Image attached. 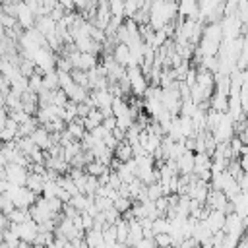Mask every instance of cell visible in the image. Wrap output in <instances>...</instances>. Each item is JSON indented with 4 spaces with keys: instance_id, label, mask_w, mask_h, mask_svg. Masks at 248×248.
<instances>
[{
    "instance_id": "1",
    "label": "cell",
    "mask_w": 248,
    "mask_h": 248,
    "mask_svg": "<svg viewBox=\"0 0 248 248\" xmlns=\"http://www.w3.org/2000/svg\"><path fill=\"white\" fill-rule=\"evenodd\" d=\"M176 0H153L149 4V12H147V23L149 27L155 31V29H161L163 25L170 23L176 16Z\"/></svg>"
},
{
    "instance_id": "2",
    "label": "cell",
    "mask_w": 248,
    "mask_h": 248,
    "mask_svg": "<svg viewBox=\"0 0 248 248\" xmlns=\"http://www.w3.org/2000/svg\"><path fill=\"white\" fill-rule=\"evenodd\" d=\"M4 196L12 200L14 207H21V209H27L29 205H33V203H35V198H37L29 188H25V186H16V184H8Z\"/></svg>"
},
{
    "instance_id": "3",
    "label": "cell",
    "mask_w": 248,
    "mask_h": 248,
    "mask_svg": "<svg viewBox=\"0 0 248 248\" xmlns=\"http://www.w3.org/2000/svg\"><path fill=\"white\" fill-rule=\"evenodd\" d=\"M126 76H128V81H130V93H134V97H141L143 91L147 89L149 81L141 74L140 66H128L126 68Z\"/></svg>"
},
{
    "instance_id": "4",
    "label": "cell",
    "mask_w": 248,
    "mask_h": 248,
    "mask_svg": "<svg viewBox=\"0 0 248 248\" xmlns=\"http://www.w3.org/2000/svg\"><path fill=\"white\" fill-rule=\"evenodd\" d=\"M10 229L12 231H16V234L19 236V240L21 242H27V244H31L33 242V238H35V234H37V223L29 217V219H25V221H21V223H10Z\"/></svg>"
},
{
    "instance_id": "5",
    "label": "cell",
    "mask_w": 248,
    "mask_h": 248,
    "mask_svg": "<svg viewBox=\"0 0 248 248\" xmlns=\"http://www.w3.org/2000/svg\"><path fill=\"white\" fill-rule=\"evenodd\" d=\"M244 225H246V221L240 219L234 211L232 213H227L225 215V223H223V232L229 234V236H232V238H238L244 232Z\"/></svg>"
},
{
    "instance_id": "6",
    "label": "cell",
    "mask_w": 248,
    "mask_h": 248,
    "mask_svg": "<svg viewBox=\"0 0 248 248\" xmlns=\"http://www.w3.org/2000/svg\"><path fill=\"white\" fill-rule=\"evenodd\" d=\"M16 21H17L19 29H23V31L35 25V14L31 12V8L23 0L16 4Z\"/></svg>"
},
{
    "instance_id": "7",
    "label": "cell",
    "mask_w": 248,
    "mask_h": 248,
    "mask_svg": "<svg viewBox=\"0 0 248 248\" xmlns=\"http://www.w3.org/2000/svg\"><path fill=\"white\" fill-rule=\"evenodd\" d=\"M6 169V180L10 184H16V186H25V180H27V169L25 167H19V165H14V163H6L4 165Z\"/></svg>"
},
{
    "instance_id": "8",
    "label": "cell",
    "mask_w": 248,
    "mask_h": 248,
    "mask_svg": "<svg viewBox=\"0 0 248 248\" xmlns=\"http://www.w3.org/2000/svg\"><path fill=\"white\" fill-rule=\"evenodd\" d=\"M33 27L37 31H41L45 39H48V37H52L56 33V21L50 16H39V17H35V25Z\"/></svg>"
},
{
    "instance_id": "9",
    "label": "cell",
    "mask_w": 248,
    "mask_h": 248,
    "mask_svg": "<svg viewBox=\"0 0 248 248\" xmlns=\"http://www.w3.org/2000/svg\"><path fill=\"white\" fill-rule=\"evenodd\" d=\"M29 138H31V141H33L39 149H43V151H46V149L52 145V141H50V134H48L43 126H37V128L29 134Z\"/></svg>"
},
{
    "instance_id": "10",
    "label": "cell",
    "mask_w": 248,
    "mask_h": 248,
    "mask_svg": "<svg viewBox=\"0 0 248 248\" xmlns=\"http://www.w3.org/2000/svg\"><path fill=\"white\" fill-rule=\"evenodd\" d=\"M176 12L182 17H190V19H198V0H180L176 2Z\"/></svg>"
},
{
    "instance_id": "11",
    "label": "cell",
    "mask_w": 248,
    "mask_h": 248,
    "mask_svg": "<svg viewBox=\"0 0 248 248\" xmlns=\"http://www.w3.org/2000/svg\"><path fill=\"white\" fill-rule=\"evenodd\" d=\"M62 91L66 93L68 101H74V103H83L87 99V93H89V89H85V87H81V85H78L74 81L68 87H64Z\"/></svg>"
},
{
    "instance_id": "12",
    "label": "cell",
    "mask_w": 248,
    "mask_h": 248,
    "mask_svg": "<svg viewBox=\"0 0 248 248\" xmlns=\"http://www.w3.org/2000/svg\"><path fill=\"white\" fill-rule=\"evenodd\" d=\"M176 170H178V174H190L192 170H194V151H184L176 161Z\"/></svg>"
},
{
    "instance_id": "13",
    "label": "cell",
    "mask_w": 248,
    "mask_h": 248,
    "mask_svg": "<svg viewBox=\"0 0 248 248\" xmlns=\"http://www.w3.org/2000/svg\"><path fill=\"white\" fill-rule=\"evenodd\" d=\"M203 223L207 225V229H209L211 232L221 231V229H223V223H225V213H223L221 209H211V211L207 213V217L203 219Z\"/></svg>"
},
{
    "instance_id": "14",
    "label": "cell",
    "mask_w": 248,
    "mask_h": 248,
    "mask_svg": "<svg viewBox=\"0 0 248 248\" xmlns=\"http://www.w3.org/2000/svg\"><path fill=\"white\" fill-rule=\"evenodd\" d=\"M110 56H112V60L116 62V64H120V66H128V62H130V50H128V46L124 45V43H116L114 46H112V52H110Z\"/></svg>"
},
{
    "instance_id": "15",
    "label": "cell",
    "mask_w": 248,
    "mask_h": 248,
    "mask_svg": "<svg viewBox=\"0 0 248 248\" xmlns=\"http://www.w3.org/2000/svg\"><path fill=\"white\" fill-rule=\"evenodd\" d=\"M43 184H45L43 174H37V172H27L25 188H29V190H31L35 196H41V192H43Z\"/></svg>"
},
{
    "instance_id": "16",
    "label": "cell",
    "mask_w": 248,
    "mask_h": 248,
    "mask_svg": "<svg viewBox=\"0 0 248 248\" xmlns=\"http://www.w3.org/2000/svg\"><path fill=\"white\" fill-rule=\"evenodd\" d=\"M209 107H211L213 110L227 112V108H229V97L223 95V93H217V91H215V93L209 97Z\"/></svg>"
},
{
    "instance_id": "17",
    "label": "cell",
    "mask_w": 248,
    "mask_h": 248,
    "mask_svg": "<svg viewBox=\"0 0 248 248\" xmlns=\"http://www.w3.org/2000/svg\"><path fill=\"white\" fill-rule=\"evenodd\" d=\"M66 130H68V134L76 140V141H79L81 138H83V134L87 132L85 128H83V124H81V118H74L72 122H66Z\"/></svg>"
},
{
    "instance_id": "18",
    "label": "cell",
    "mask_w": 248,
    "mask_h": 248,
    "mask_svg": "<svg viewBox=\"0 0 248 248\" xmlns=\"http://www.w3.org/2000/svg\"><path fill=\"white\" fill-rule=\"evenodd\" d=\"M112 157L120 159L122 163L128 161V159H132V157H134V153H132V145H130L128 141H118L116 147L112 149Z\"/></svg>"
},
{
    "instance_id": "19",
    "label": "cell",
    "mask_w": 248,
    "mask_h": 248,
    "mask_svg": "<svg viewBox=\"0 0 248 248\" xmlns=\"http://www.w3.org/2000/svg\"><path fill=\"white\" fill-rule=\"evenodd\" d=\"M203 169H211V155L205 153V151L194 153V170L192 172H198V170H203Z\"/></svg>"
},
{
    "instance_id": "20",
    "label": "cell",
    "mask_w": 248,
    "mask_h": 248,
    "mask_svg": "<svg viewBox=\"0 0 248 248\" xmlns=\"http://www.w3.org/2000/svg\"><path fill=\"white\" fill-rule=\"evenodd\" d=\"M91 202H93V198H89V196H85V194L78 192L76 196H72V198H70V202H68V203H70L72 207H76V209L81 213V211H85V207H87Z\"/></svg>"
},
{
    "instance_id": "21",
    "label": "cell",
    "mask_w": 248,
    "mask_h": 248,
    "mask_svg": "<svg viewBox=\"0 0 248 248\" xmlns=\"http://www.w3.org/2000/svg\"><path fill=\"white\" fill-rule=\"evenodd\" d=\"M83 240L89 248H95V246L103 244V232L99 229H89V231L83 232Z\"/></svg>"
},
{
    "instance_id": "22",
    "label": "cell",
    "mask_w": 248,
    "mask_h": 248,
    "mask_svg": "<svg viewBox=\"0 0 248 248\" xmlns=\"http://www.w3.org/2000/svg\"><path fill=\"white\" fill-rule=\"evenodd\" d=\"M79 151H81V143H79V141H70L68 145L62 147V159H64L66 163H70Z\"/></svg>"
},
{
    "instance_id": "23",
    "label": "cell",
    "mask_w": 248,
    "mask_h": 248,
    "mask_svg": "<svg viewBox=\"0 0 248 248\" xmlns=\"http://www.w3.org/2000/svg\"><path fill=\"white\" fill-rule=\"evenodd\" d=\"M114 229H116V242L124 244L128 238V221L124 217H118L114 223Z\"/></svg>"
},
{
    "instance_id": "24",
    "label": "cell",
    "mask_w": 248,
    "mask_h": 248,
    "mask_svg": "<svg viewBox=\"0 0 248 248\" xmlns=\"http://www.w3.org/2000/svg\"><path fill=\"white\" fill-rule=\"evenodd\" d=\"M56 184H58L62 190H66L68 194H72V196H76V194H78V186H76V182H74L68 174H60V176H58V180H56Z\"/></svg>"
},
{
    "instance_id": "25",
    "label": "cell",
    "mask_w": 248,
    "mask_h": 248,
    "mask_svg": "<svg viewBox=\"0 0 248 248\" xmlns=\"http://www.w3.org/2000/svg\"><path fill=\"white\" fill-rule=\"evenodd\" d=\"M110 110H112V116H122L128 112V101L122 99V97H114L112 99V105H110Z\"/></svg>"
},
{
    "instance_id": "26",
    "label": "cell",
    "mask_w": 248,
    "mask_h": 248,
    "mask_svg": "<svg viewBox=\"0 0 248 248\" xmlns=\"http://www.w3.org/2000/svg\"><path fill=\"white\" fill-rule=\"evenodd\" d=\"M83 170L87 172V174H91V176H101L103 172H107V170H110L107 165H103V163H99V161H91V163H87L85 167H83Z\"/></svg>"
},
{
    "instance_id": "27",
    "label": "cell",
    "mask_w": 248,
    "mask_h": 248,
    "mask_svg": "<svg viewBox=\"0 0 248 248\" xmlns=\"http://www.w3.org/2000/svg\"><path fill=\"white\" fill-rule=\"evenodd\" d=\"M43 87L48 89V91L58 89V74H56V70H50V72H46L43 76Z\"/></svg>"
},
{
    "instance_id": "28",
    "label": "cell",
    "mask_w": 248,
    "mask_h": 248,
    "mask_svg": "<svg viewBox=\"0 0 248 248\" xmlns=\"http://www.w3.org/2000/svg\"><path fill=\"white\" fill-rule=\"evenodd\" d=\"M17 70H19V74L23 76V78H29L31 74H33V70H35V62L33 60H29V58H19V62H17Z\"/></svg>"
},
{
    "instance_id": "29",
    "label": "cell",
    "mask_w": 248,
    "mask_h": 248,
    "mask_svg": "<svg viewBox=\"0 0 248 248\" xmlns=\"http://www.w3.org/2000/svg\"><path fill=\"white\" fill-rule=\"evenodd\" d=\"M8 215V219H10V223H21V221H25V219H29V211L27 209H21V207H14L10 213H6Z\"/></svg>"
},
{
    "instance_id": "30",
    "label": "cell",
    "mask_w": 248,
    "mask_h": 248,
    "mask_svg": "<svg viewBox=\"0 0 248 248\" xmlns=\"http://www.w3.org/2000/svg\"><path fill=\"white\" fill-rule=\"evenodd\" d=\"M107 6H108L110 16L124 19V0H107Z\"/></svg>"
},
{
    "instance_id": "31",
    "label": "cell",
    "mask_w": 248,
    "mask_h": 248,
    "mask_svg": "<svg viewBox=\"0 0 248 248\" xmlns=\"http://www.w3.org/2000/svg\"><path fill=\"white\" fill-rule=\"evenodd\" d=\"M27 89L33 91V93H39V91L43 89V76L33 72V74L27 78Z\"/></svg>"
},
{
    "instance_id": "32",
    "label": "cell",
    "mask_w": 248,
    "mask_h": 248,
    "mask_svg": "<svg viewBox=\"0 0 248 248\" xmlns=\"http://www.w3.org/2000/svg\"><path fill=\"white\" fill-rule=\"evenodd\" d=\"M169 229H170V225H169V219L167 217H155L153 223H151L153 234H157V232H169Z\"/></svg>"
},
{
    "instance_id": "33",
    "label": "cell",
    "mask_w": 248,
    "mask_h": 248,
    "mask_svg": "<svg viewBox=\"0 0 248 248\" xmlns=\"http://www.w3.org/2000/svg\"><path fill=\"white\" fill-rule=\"evenodd\" d=\"M145 196H147L149 202H155L157 198H161V196H163L161 184H159V182H151V184H147V186H145Z\"/></svg>"
},
{
    "instance_id": "34",
    "label": "cell",
    "mask_w": 248,
    "mask_h": 248,
    "mask_svg": "<svg viewBox=\"0 0 248 248\" xmlns=\"http://www.w3.org/2000/svg\"><path fill=\"white\" fill-rule=\"evenodd\" d=\"M70 74H72L74 83H78V85H81V87L89 89V87H87V85H89V81H87V72H85V70H76V68H74Z\"/></svg>"
},
{
    "instance_id": "35",
    "label": "cell",
    "mask_w": 248,
    "mask_h": 248,
    "mask_svg": "<svg viewBox=\"0 0 248 248\" xmlns=\"http://www.w3.org/2000/svg\"><path fill=\"white\" fill-rule=\"evenodd\" d=\"M112 207L122 215L124 211H128V209L132 207V200H130V198H124V196H118V198L112 202Z\"/></svg>"
},
{
    "instance_id": "36",
    "label": "cell",
    "mask_w": 248,
    "mask_h": 248,
    "mask_svg": "<svg viewBox=\"0 0 248 248\" xmlns=\"http://www.w3.org/2000/svg\"><path fill=\"white\" fill-rule=\"evenodd\" d=\"M101 232H103V242L105 244H114L116 242V229H114V225H107Z\"/></svg>"
},
{
    "instance_id": "37",
    "label": "cell",
    "mask_w": 248,
    "mask_h": 248,
    "mask_svg": "<svg viewBox=\"0 0 248 248\" xmlns=\"http://www.w3.org/2000/svg\"><path fill=\"white\" fill-rule=\"evenodd\" d=\"M153 240H155V246L157 248H167V246L172 244L169 232H157V234H153Z\"/></svg>"
},
{
    "instance_id": "38",
    "label": "cell",
    "mask_w": 248,
    "mask_h": 248,
    "mask_svg": "<svg viewBox=\"0 0 248 248\" xmlns=\"http://www.w3.org/2000/svg\"><path fill=\"white\" fill-rule=\"evenodd\" d=\"M68 103V97H66V93L58 87L56 91H52V99H50V105H56V107H64Z\"/></svg>"
},
{
    "instance_id": "39",
    "label": "cell",
    "mask_w": 248,
    "mask_h": 248,
    "mask_svg": "<svg viewBox=\"0 0 248 248\" xmlns=\"http://www.w3.org/2000/svg\"><path fill=\"white\" fill-rule=\"evenodd\" d=\"M114 118H116V128H120V130H126V128H130L134 124V116L130 112H126L122 116H114Z\"/></svg>"
},
{
    "instance_id": "40",
    "label": "cell",
    "mask_w": 248,
    "mask_h": 248,
    "mask_svg": "<svg viewBox=\"0 0 248 248\" xmlns=\"http://www.w3.org/2000/svg\"><path fill=\"white\" fill-rule=\"evenodd\" d=\"M101 213H103V217H105V223H107V225H114V223H116V219L120 217V213H118V211H116L112 205H110L108 209L101 211Z\"/></svg>"
},
{
    "instance_id": "41",
    "label": "cell",
    "mask_w": 248,
    "mask_h": 248,
    "mask_svg": "<svg viewBox=\"0 0 248 248\" xmlns=\"http://www.w3.org/2000/svg\"><path fill=\"white\" fill-rule=\"evenodd\" d=\"M87 118H89V122L93 124V128H95V126H99V124L103 122V114H101V110H99V108H89Z\"/></svg>"
},
{
    "instance_id": "42",
    "label": "cell",
    "mask_w": 248,
    "mask_h": 248,
    "mask_svg": "<svg viewBox=\"0 0 248 248\" xmlns=\"http://www.w3.org/2000/svg\"><path fill=\"white\" fill-rule=\"evenodd\" d=\"M79 217H81V229H83V231L93 229V217H91L87 211H81V213H79Z\"/></svg>"
},
{
    "instance_id": "43",
    "label": "cell",
    "mask_w": 248,
    "mask_h": 248,
    "mask_svg": "<svg viewBox=\"0 0 248 248\" xmlns=\"http://www.w3.org/2000/svg\"><path fill=\"white\" fill-rule=\"evenodd\" d=\"M14 140H16V132L4 126V128L0 130V141H2V143H6V141H14Z\"/></svg>"
},
{
    "instance_id": "44",
    "label": "cell",
    "mask_w": 248,
    "mask_h": 248,
    "mask_svg": "<svg viewBox=\"0 0 248 248\" xmlns=\"http://www.w3.org/2000/svg\"><path fill=\"white\" fill-rule=\"evenodd\" d=\"M182 81H184V83H186L188 87H192V85L196 83V70H194L192 66H190V68H188V72L184 74V78H182Z\"/></svg>"
},
{
    "instance_id": "45",
    "label": "cell",
    "mask_w": 248,
    "mask_h": 248,
    "mask_svg": "<svg viewBox=\"0 0 248 248\" xmlns=\"http://www.w3.org/2000/svg\"><path fill=\"white\" fill-rule=\"evenodd\" d=\"M107 184H108L110 188H114V190H116V188L122 184V180H120V176H118L114 170H110V172H108V182H107Z\"/></svg>"
},
{
    "instance_id": "46",
    "label": "cell",
    "mask_w": 248,
    "mask_h": 248,
    "mask_svg": "<svg viewBox=\"0 0 248 248\" xmlns=\"http://www.w3.org/2000/svg\"><path fill=\"white\" fill-rule=\"evenodd\" d=\"M101 126H103V128H107V130L110 132V130L116 126V118H114V116H107V118H103Z\"/></svg>"
},
{
    "instance_id": "47",
    "label": "cell",
    "mask_w": 248,
    "mask_h": 248,
    "mask_svg": "<svg viewBox=\"0 0 248 248\" xmlns=\"http://www.w3.org/2000/svg\"><path fill=\"white\" fill-rule=\"evenodd\" d=\"M6 229H10V219H8L6 213H0V232L6 231Z\"/></svg>"
},
{
    "instance_id": "48",
    "label": "cell",
    "mask_w": 248,
    "mask_h": 248,
    "mask_svg": "<svg viewBox=\"0 0 248 248\" xmlns=\"http://www.w3.org/2000/svg\"><path fill=\"white\" fill-rule=\"evenodd\" d=\"M58 4L66 10V12H70V10H74V6H76V0H58Z\"/></svg>"
},
{
    "instance_id": "49",
    "label": "cell",
    "mask_w": 248,
    "mask_h": 248,
    "mask_svg": "<svg viewBox=\"0 0 248 248\" xmlns=\"http://www.w3.org/2000/svg\"><path fill=\"white\" fill-rule=\"evenodd\" d=\"M234 248H248V240H246V234H244V232L238 236V240H236Z\"/></svg>"
},
{
    "instance_id": "50",
    "label": "cell",
    "mask_w": 248,
    "mask_h": 248,
    "mask_svg": "<svg viewBox=\"0 0 248 248\" xmlns=\"http://www.w3.org/2000/svg\"><path fill=\"white\" fill-rule=\"evenodd\" d=\"M17 248H31V244H27V242H21V240H19V244H17Z\"/></svg>"
},
{
    "instance_id": "51",
    "label": "cell",
    "mask_w": 248,
    "mask_h": 248,
    "mask_svg": "<svg viewBox=\"0 0 248 248\" xmlns=\"http://www.w3.org/2000/svg\"><path fill=\"white\" fill-rule=\"evenodd\" d=\"M6 118H8V116H6ZM6 118H0V130H2V128H4V124H6Z\"/></svg>"
}]
</instances>
